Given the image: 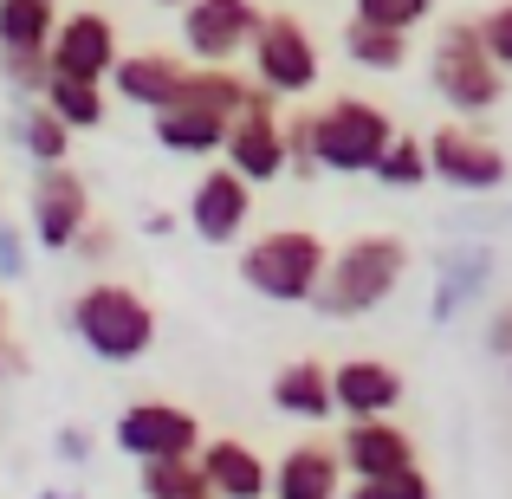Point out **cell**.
Wrapping results in <instances>:
<instances>
[{"label":"cell","instance_id":"1","mask_svg":"<svg viewBox=\"0 0 512 499\" xmlns=\"http://www.w3.org/2000/svg\"><path fill=\"white\" fill-rule=\"evenodd\" d=\"M402 279H409V240L402 234H357L344 247H331L312 305L325 318H370L376 305L396 299Z\"/></svg>","mask_w":512,"mask_h":499},{"label":"cell","instance_id":"2","mask_svg":"<svg viewBox=\"0 0 512 499\" xmlns=\"http://www.w3.org/2000/svg\"><path fill=\"white\" fill-rule=\"evenodd\" d=\"M65 325L98 363H143L156 350V305L124 279H85L65 305Z\"/></svg>","mask_w":512,"mask_h":499},{"label":"cell","instance_id":"3","mask_svg":"<svg viewBox=\"0 0 512 499\" xmlns=\"http://www.w3.org/2000/svg\"><path fill=\"white\" fill-rule=\"evenodd\" d=\"M331 240L312 227H273V234H253L240 253V286L266 305H312L318 279H325Z\"/></svg>","mask_w":512,"mask_h":499},{"label":"cell","instance_id":"4","mask_svg":"<svg viewBox=\"0 0 512 499\" xmlns=\"http://www.w3.org/2000/svg\"><path fill=\"white\" fill-rule=\"evenodd\" d=\"M428 85H435V98L448 104L454 117H487V111H500L512 78L493 65V52L480 46L474 20H448L435 33V52H428Z\"/></svg>","mask_w":512,"mask_h":499},{"label":"cell","instance_id":"5","mask_svg":"<svg viewBox=\"0 0 512 499\" xmlns=\"http://www.w3.org/2000/svg\"><path fill=\"white\" fill-rule=\"evenodd\" d=\"M312 137H318V169L325 175H370L383 143L396 137V117L376 98H357V91H338L331 104L312 111Z\"/></svg>","mask_w":512,"mask_h":499},{"label":"cell","instance_id":"6","mask_svg":"<svg viewBox=\"0 0 512 499\" xmlns=\"http://www.w3.org/2000/svg\"><path fill=\"white\" fill-rule=\"evenodd\" d=\"M247 52H253V85L273 91V98H305L325 78V52H318L312 26L299 13H266Z\"/></svg>","mask_w":512,"mask_h":499},{"label":"cell","instance_id":"7","mask_svg":"<svg viewBox=\"0 0 512 499\" xmlns=\"http://www.w3.org/2000/svg\"><path fill=\"white\" fill-rule=\"evenodd\" d=\"M422 143H428V175L448 182V188H461V195H493V188H506V175H512V156L487 137V130L461 124V117L441 124L435 137H422Z\"/></svg>","mask_w":512,"mask_h":499},{"label":"cell","instance_id":"8","mask_svg":"<svg viewBox=\"0 0 512 499\" xmlns=\"http://www.w3.org/2000/svg\"><path fill=\"white\" fill-rule=\"evenodd\" d=\"M221 163L234 169V175H247L253 188H260V182H279V175H286V111H279L273 91H253L247 111L227 124Z\"/></svg>","mask_w":512,"mask_h":499},{"label":"cell","instance_id":"9","mask_svg":"<svg viewBox=\"0 0 512 499\" xmlns=\"http://www.w3.org/2000/svg\"><path fill=\"white\" fill-rule=\"evenodd\" d=\"M266 7L260 0H188L182 7V46L195 65H234L253 46Z\"/></svg>","mask_w":512,"mask_h":499},{"label":"cell","instance_id":"10","mask_svg":"<svg viewBox=\"0 0 512 499\" xmlns=\"http://www.w3.org/2000/svg\"><path fill=\"white\" fill-rule=\"evenodd\" d=\"M26 214H33V240L46 253H72V240L85 234V221H91V182L72 163H46L33 175Z\"/></svg>","mask_w":512,"mask_h":499},{"label":"cell","instance_id":"11","mask_svg":"<svg viewBox=\"0 0 512 499\" xmlns=\"http://www.w3.org/2000/svg\"><path fill=\"white\" fill-rule=\"evenodd\" d=\"M201 441H208V428L195 422V409H182V402H130L124 415H117V448L130 454V461H175V454H195Z\"/></svg>","mask_w":512,"mask_h":499},{"label":"cell","instance_id":"12","mask_svg":"<svg viewBox=\"0 0 512 499\" xmlns=\"http://www.w3.org/2000/svg\"><path fill=\"white\" fill-rule=\"evenodd\" d=\"M46 59H52V72H65V78H111V65L124 59L117 20L104 7L59 13V26H52V39H46Z\"/></svg>","mask_w":512,"mask_h":499},{"label":"cell","instance_id":"13","mask_svg":"<svg viewBox=\"0 0 512 499\" xmlns=\"http://www.w3.org/2000/svg\"><path fill=\"white\" fill-rule=\"evenodd\" d=\"M253 221V182L234 175L227 163L201 169L195 175V195H188V227H195L208 247H234Z\"/></svg>","mask_w":512,"mask_h":499},{"label":"cell","instance_id":"14","mask_svg":"<svg viewBox=\"0 0 512 499\" xmlns=\"http://www.w3.org/2000/svg\"><path fill=\"white\" fill-rule=\"evenodd\" d=\"M409 383H402L396 363L383 357H344L331 363V402H338L344 422H376V415H396Z\"/></svg>","mask_w":512,"mask_h":499},{"label":"cell","instance_id":"15","mask_svg":"<svg viewBox=\"0 0 512 499\" xmlns=\"http://www.w3.org/2000/svg\"><path fill=\"white\" fill-rule=\"evenodd\" d=\"M338 461L350 480H389L415 467V435L396 415H376V422H350L338 435Z\"/></svg>","mask_w":512,"mask_h":499},{"label":"cell","instance_id":"16","mask_svg":"<svg viewBox=\"0 0 512 499\" xmlns=\"http://www.w3.org/2000/svg\"><path fill=\"white\" fill-rule=\"evenodd\" d=\"M188 72H195V59H182V52H163V46H150V52H124V59L111 65V78L104 85L117 91L124 104H137V111H163V104L182 98V85H188Z\"/></svg>","mask_w":512,"mask_h":499},{"label":"cell","instance_id":"17","mask_svg":"<svg viewBox=\"0 0 512 499\" xmlns=\"http://www.w3.org/2000/svg\"><path fill=\"white\" fill-rule=\"evenodd\" d=\"M195 467H201V480H208L214 499H266V487H273V467L240 435H208L195 448Z\"/></svg>","mask_w":512,"mask_h":499},{"label":"cell","instance_id":"18","mask_svg":"<svg viewBox=\"0 0 512 499\" xmlns=\"http://www.w3.org/2000/svg\"><path fill=\"white\" fill-rule=\"evenodd\" d=\"M266 499H344V461L331 441H292L273 461Z\"/></svg>","mask_w":512,"mask_h":499},{"label":"cell","instance_id":"19","mask_svg":"<svg viewBox=\"0 0 512 499\" xmlns=\"http://www.w3.org/2000/svg\"><path fill=\"white\" fill-rule=\"evenodd\" d=\"M227 124L234 117H221L214 104H201V98H175L156 111V143H163L169 156H221V143H227Z\"/></svg>","mask_w":512,"mask_h":499},{"label":"cell","instance_id":"20","mask_svg":"<svg viewBox=\"0 0 512 499\" xmlns=\"http://www.w3.org/2000/svg\"><path fill=\"white\" fill-rule=\"evenodd\" d=\"M273 409L292 422H331L338 402H331V363L318 357H292L273 370Z\"/></svg>","mask_w":512,"mask_h":499},{"label":"cell","instance_id":"21","mask_svg":"<svg viewBox=\"0 0 512 499\" xmlns=\"http://www.w3.org/2000/svg\"><path fill=\"white\" fill-rule=\"evenodd\" d=\"M39 104H46L72 137H78V130H98L104 117H111V91H104V78H65V72H52L46 91H39Z\"/></svg>","mask_w":512,"mask_h":499},{"label":"cell","instance_id":"22","mask_svg":"<svg viewBox=\"0 0 512 499\" xmlns=\"http://www.w3.org/2000/svg\"><path fill=\"white\" fill-rule=\"evenodd\" d=\"M338 39H344V59L363 65V72H402L409 65V33H396V26H370L350 13Z\"/></svg>","mask_w":512,"mask_h":499},{"label":"cell","instance_id":"23","mask_svg":"<svg viewBox=\"0 0 512 499\" xmlns=\"http://www.w3.org/2000/svg\"><path fill=\"white\" fill-rule=\"evenodd\" d=\"M59 0H0V52H46Z\"/></svg>","mask_w":512,"mask_h":499},{"label":"cell","instance_id":"24","mask_svg":"<svg viewBox=\"0 0 512 499\" xmlns=\"http://www.w3.org/2000/svg\"><path fill=\"white\" fill-rule=\"evenodd\" d=\"M376 182L383 188H428L435 175H428V143L409 137V130H396V137L383 143V156H376Z\"/></svg>","mask_w":512,"mask_h":499},{"label":"cell","instance_id":"25","mask_svg":"<svg viewBox=\"0 0 512 499\" xmlns=\"http://www.w3.org/2000/svg\"><path fill=\"white\" fill-rule=\"evenodd\" d=\"M143 467V499H214L201 480L195 454H175V461H137Z\"/></svg>","mask_w":512,"mask_h":499},{"label":"cell","instance_id":"26","mask_svg":"<svg viewBox=\"0 0 512 499\" xmlns=\"http://www.w3.org/2000/svg\"><path fill=\"white\" fill-rule=\"evenodd\" d=\"M13 137H20V150L33 156L39 169H46V163H72V130H65L59 117L46 111V104H33V111L13 124Z\"/></svg>","mask_w":512,"mask_h":499},{"label":"cell","instance_id":"27","mask_svg":"<svg viewBox=\"0 0 512 499\" xmlns=\"http://www.w3.org/2000/svg\"><path fill=\"white\" fill-rule=\"evenodd\" d=\"M441 0H350V13L370 26H396V33H415V26L435 13Z\"/></svg>","mask_w":512,"mask_h":499},{"label":"cell","instance_id":"28","mask_svg":"<svg viewBox=\"0 0 512 499\" xmlns=\"http://www.w3.org/2000/svg\"><path fill=\"white\" fill-rule=\"evenodd\" d=\"M344 499H435L422 467H409V474H389V480H350Z\"/></svg>","mask_w":512,"mask_h":499},{"label":"cell","instance_id":"29","mask_svg":"<svg viewBox=\"0 0 512 499\" xmlns=\"http://www.w3.org/2000/svg\"><path fill=\"white\" fill-rule=\"evenodd\" d=\"M286 169L299 175V182H312V175H325V169H318V137H312V111L286 117Z\"/></svg>","mask_w":512,"mask_h":499},{"label":"cell","instance_id":"30","mask_svg":"<svg viewBox=\"0 0 512 499\" xmlns=\"http://www.w3.org/2000/svg\"><path fill=\"white\" fill-rule=\"evenodd\" d=\"M474 26H480V46L493 52V65L512 78V0H493V7L480 13Z\"/></svg>","mask_w":512,"mask_h":499},{"label":"cell","instance_id":"31","mask_svg":"<svg viewBox=\"0 0 512 499\" xmlns=\"http://www.w3.org/2000/svg\"><path fill=\"white\" fill-rule=\"evenodd\" d=\"M0 78H7L13 91H46V78H52V59L46 52H0Z\"/></svg>","mask_w":512,"mask_h":499},{"label":"cell","instance_id":"32","mask_svg":"<svg viewBox=\"0 0 512 499\" xmlns=\"http://www.w3.org/2000/svg\"><path fill=\"white\" fill-rule=\"evenodd\" d=\"M72 253H78V260H98V266H104V260H111V253H117V227L91 214V221H85V234L72 240Z\"/></svg>","mask_w":512,"mask_h":499},{"label":"cell","instance_id":"33","mask_svg":"<svg viewBox=\"0 0 512 499\" xmlns=\"http://www.w3.org/2000/svg\"><path fill=\"white\" fill-rule=\"evenodd\" d=\"M13 376H26V350L13 337V312H7V292H0V383H13Z\"/></svg>","mask_w":512,"mask_h":499},{"label":"cell","instance_id":"34","mask_svg":"<svg viewBox=\"0 0 512 499\" xmlns=\"http://www.w3.org/2000/svg\"><path fill=\"white\" fill-rule=\"evenodd\" d=\"M487 350H493V357H506V363H512V299H506L500 312L487 318Z\"/></svg>","mask_w":512,"mask_h":499},{"label":"cell","instance_id":"35","mask_svg":"<svg viewBox=\"0 0 512 499\" xmlns=\"http://www.w3.org/2000/svg\"><path fill=\"white\" fill-rule=\"evenodd\" d=\"M0 266H7V273H20V247H13L7 227H0Z\"/></svg>","mask_w":512,"mask_h":499},{"label":"cell","instance_id":"36","mask_svg":"<svg viewBox=\"0 0 512 499\" xmlns=\"http://www.w3.org/2000/svg\"><path fill=\"white\" fill-rule=\"evenodd\" d=\"M156 7H175V13H182V7H188V0H156Z\"/></svg>","mask_w":512,"mask_h":499}]
</instances>
